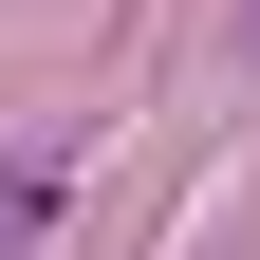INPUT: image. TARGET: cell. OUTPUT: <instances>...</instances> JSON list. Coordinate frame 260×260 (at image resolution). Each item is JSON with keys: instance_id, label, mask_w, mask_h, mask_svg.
I'll use <instances>...</instances> for the list:
<instances>
[{"instance_id": "cell-1", "label": "cell", "mask_w": 260, "mask_h": 260, "mask_svg": "<svg viewBox=\"0 0 260 260\" xmlns=\"http://www.w3.org/2000/svg\"><path fill=\"white\" fill-rule=\"evenodd\" d=\"M56 223H75V186H56V168H0V260H38Z\"/></svg>"}]
</instances>
